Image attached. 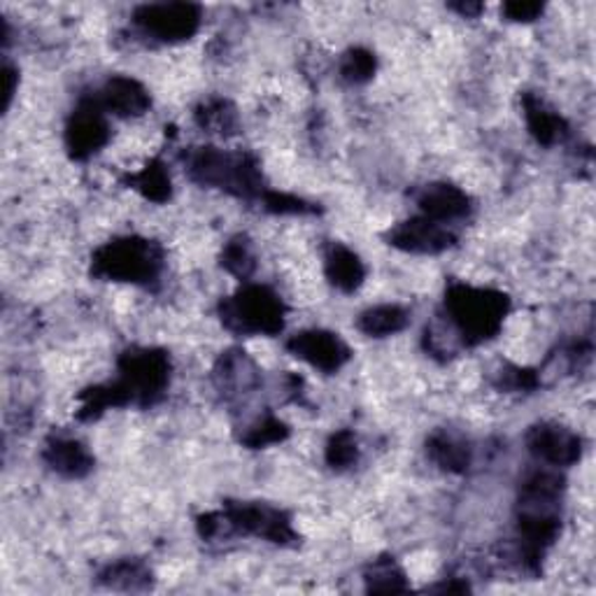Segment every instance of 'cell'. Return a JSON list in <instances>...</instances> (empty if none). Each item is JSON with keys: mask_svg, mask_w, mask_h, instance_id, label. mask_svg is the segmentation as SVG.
<instances>
[{"mask_svg": "<svg viewBox=\"0 0 596 596\" xmlns=\"http://www.w3.org/2000/svg\"><path fill=\"white\" fill-rule=\"evenodd\" d=\"M287 350L296 357L303 359L310 367L320 369L324 373L340 371L347 361H350L352 352L336 334L322 328L301 331L287 340Z\"/></svg>", "mask_w": 596, "mask_h": 596, "instance_id": "cell-9", "label": "cell"}, {"mask_svg": "<svg viewBox=\"0 0 596 596\" xmlns=\"http://www.w3.org/2000/svg\"><path fill=\"white\" fill-rule=\"evenodd\" d=\"M171 383V359L163 350L136 347L120 357V377L108 383L114 408L154 406Z\"/></svg>", "mask_w": 596, "mask_h": 596, "instance_id": "cell-3", "label": "cell"}, {"mask_svg": "<svg viewBox=\"0 0 596 596\" xmlns=\"http://www.w3.org/2000/svg\"><path fill=\"white\" fill-rule=\"evenodd\" d=\"M367 587L369 592L392 594V592H406V573L399 569V564L392 557H380L367 571Z\"/></svg>", "mask_w": 596, "mask_h": 596, "instance_id": "cell-21", "label": "cell"}, {"mask_svg": "<svg viewBox=\"0 0 596 596\" xmlns=\"http://www.w3.org/2000/svg\"><path fill=\"white\" fill-rule=\"evenodd\" d=\"M163 266L161 247L145 238H117L98 247L91 257V273L114 283L152 285Z\"/></svg>", "mask_w": 596, "mask_h": 596, "instance_id": "cell-4", "label": "cell"}, {"mask_svg": "<svg viewBox=\"0 0 596 596\" xmlns=\"http://www.w3.org/2000/svg\"><path fill=\"white\" fill-rule=\"evenodd\" d=\"M126 182L134 189H138L147 198V201H154V203H165L173 194L171 175H169V171H165V165L159 159L149 161L140 173L128 175Z\"/></svg>", "mask_w": 596, "mask_h": 596, "instance_id": "cell-19", "label": "cell"}, {"mask_svg": "<svg viewBox=\"0 0 596 596\" xmlns=\"http://www.w3.org/2000/svg\"><path fill=\"white\" fill-rule=\"evenodd\" d=\"M136 26L145 36L161 42L189 40L201 26V8L194 3H154L134 12Z\"/></svg>", "mask_w": 596, "mask_h": 596, "instance_id": "cell-7", "label": "cell"}, {"mask_svg": "<svg viewBox=\"0 0 596 596\" xmlns=\"http://www.w3.org/2000/svg\"><path fill=\"white\" fill-rule=\"evenodd\" d=\"M426 455L447 473H467L471 467V447L450 434H434L426 440Z\"/></svg>", "mask_w": 596, "mask_h": 596, "instance_id": "cell-17", "label": "cell"}, {"mask_svg": "<svg viewBox=\"0 0 596 596\" xmlns=\"http://www.w3.org/2000/svg\"><path fill=\"white\" fill-rule=\"evenodd\" d=\"M324 271L328 283L345 294H352L363 285V280H367V269H363L361 259L338 243L328 247Z\"/></svg>", "mask_w": 596, "mask_h": 596, "instance_id": "cell-16", "label": "cell"}, {"mask_svg": "<svg viewBox=\"0 0 596 596\" xmlns=\"http://www.w3.org/2000/svg\"><path fill=\"white\" fill-rule=\"evenodd\" d=\"M377 61L373 57V52L363 47H355L347 52L340 61V75L343 79L352 82V85H363V82H369L375 75Z\"/></svg>", "mask_w": 596, "mask_h": 596, "instance_id": "cell-25", "label": "cell"}, {"mask_svg": "<svg viewBox=\"0 0 596 596\" xmlns=\"http://www.w3.org/2000/svg\"><path fill=\"white\" fill-rule=\"evenodd\" d=\"M149 578H152V573L138 559L117 561V564L108 567L101 573V581L117 589H142L149 585Z\"/></svg>", "mask_w": 596, "mask_h": 596, "instance_id": "cell-20", "label": "cell"}, {"mask_svg": "<svg viewBox=\"0 0 596 596\" xmlns=\"http://www.w3.org/2000/svg\"><path fill=\"white\" fill-rule=\"evenodd\" d=\"M445 310L469 345H480L499 334L510 310L508 296L496 289L452 285L445 291Z\"/></svg>", "mask_w": 596, "mask_h": 596, "instance_id": "cell-1", "label": "cell"}, {"mask_svg": "<svg viewBox=\"0 0 596 596\" xmlns=\"http://www.w3.org/2000/svg\"><path fill=\"white\" fill-rule=\"evenodd\" d=\"M499 387H504L508 392H532L538 387V375L529 369L506 367L499 373Z\"/></svg>", "mask_w": 596, "mask_h": 596, "instance_id": "cell-28", "label": "cell"}, {"mask_svg": "<svg viewBox=\"0 0 596 596\" xmlns=\"http://www.w3.org/2000/svg\"><path fill=\"white\" fill-rule=\"evenodd\" d=\"M222 266L238 280H247L254 269H257V259L252 252V243L247 236H236L231 238L222 252Z\"/></svg>", "mask_w": 596, "mask_h": 596, "instance_id": "cell-22", "label": "cell"}, {"mask_svg": "<svg viewBox=\"0 0 596 596\" xmlns=\"http://www.w3.org/2000/svg\"><path fill=\"white\" fill-rule=\"evenodd\" d=\"M16 77L20 75H16V71L8 63L5 65V108H10V103H12V96L16 89Z\"/></svg>", "mask_w": 596, "mask_h": 596, "instance_id": "cell-30", "label": "cell"}, {"mask_svg": "<svg viewBox=\"0 0 596 596\" xmlns=\"http://www.w3.org/2000/svg\"><path fill=\"white\" fill-rule=\"evenodd\" d=\"M42 459L63 477H85L94 469L91 452L75 438H52L45 445Z\"/></svg>", "mask_w": 596, "mask_h": 596, "instance_id": "cell-14", "label": "cell"}, {"mask_svg": "<svg viewBox=\"0 0 596 596\" xmlns=\"http://www.w3.org/2000/svg\"><path fill=\"white\" fill-rule=\"evenodd\" d=\"M105 112H114L117 117H140L152 105L147 89L134 77H110L103 89L96 94Z\"/></svg>", "mask_w": 596, "mask_h": 596, "instance_id": "cell-13", "label": "cell"}, {"mask_svg": "<svg viewBox=\"0 0 596 596\" xmlns=\"http://www.w3.org/2000/svg\"><path fill=\"white\" fill-rule=\"evenodd\" d=\"M285 303L280 296L261 285H247L238 294L228 296L220 306L224 326L234 334L277 336L285 328Z\"/></svg>", "mask_w": 596, "mask_h": 596, "instance_id": "cell-5", "label": "cell"}, {"mask_svg": "<svg viewBox=\"0 0 596 596\" xmlns=\"http://www.w3.org/2000/svg\"><path fill=\"white\" fill-rule=\"evenodd\" d=\"M357 459H359V447H357V438L350 429H343V432H336L328 438L326 463L331 469H336V471L350 469L352 463H357Z\"/></svg>", "mask_w": 596, "mask_h": 596, "instance_id": "cell-24", "label": "cell"}, {"mask_svg": "<svg viewBox=\"0 0 596 596\" xmlns=\"http://www.w3.org/2000/svg\"><path fill=\"white\" fill-rule=\"evenodd\" d=\"M526 447L536 459L550 467H571L583 455V440L567 426L543 422L529 429Z\"/></svg>", "mask_w": 596, "mask_h": 596, "instance_id": "cell-10", "label": "cell"}, {"mask_svg": "<svg viewBox=\"0 0 596 596\" xmlns=\"http://www.w3.org/2000/svg\"><path fill=\"white\" fill-rule=\"evenodd\" d=\"M389 245L396 250L412 252V254H440L455 245V234L447 231L440 222L429 218L408 220L399 226H394L387 234Z\"/></svg>", "mask_w": 596, "mask_h": 596, "instance_id": "cell-11", "label": "cell"}, {"mask_svg": "<svg viewBox=\"0 0 596 596\" xmlns=\"http://www.w3.org/2000/svg\"><path fill=\"white\" fill-rule=\"evenodd\" d=\"M450 8L463 16H477L480 12H483V3H455Z\"/></svg>", "mask_w": 596, "mask_h": 596, "instance_id": "cell-31", "label": "cell"}, {"mask_svg": "<svg viewBox=\"0 0 596 596\" xmlns=\"http://www.w3.org/2000/svg\"><path fill=\"white\" fill-rule=\"evenodd\" d=\"M220 516H222L224 532L231 529V532L236 534L259 536L277 545H287L296 541V532L291 526V520L287 518V512L271 506L228 501Z\"/></svg>", "mask_w": 596, "mask_h": 596, "instance_id": "cell-6", "label": "cell"}, {"mask_svg": "<svg viewBox=\"0 0 596 596\" xmlns=\"http://www.w3.org/2000/svg\"><path fill=\"white\" fill-rule=\"evenodd\" d=\"M287 438H289V426L285 422H280L277 418L269 415V418H263L261 422H257L250 429V432L243 436V443L247 447H252V450H259V447L283 443Z\"/></svg>", "mask_w": 596, "mask_h": 596, "instance_id": "cell-26", "label": "cell"}, {"mask_svg": "<svg viewBox=\"0 0 596 596\" xmlns=\"http://www.w3.org/2000/svg\"><path fill=\"white\" fill-rule=\"evenodd\" d=\"M261 203L269 212L273 214H310L318 212V208L308 206L303 198L291 196V194H283V191H271L266 189V194L261 196Z\"/></svg>", "mask_w": 596, "mask_h": 596, "instance_id": "cell-27", "label": "cell"}, {"mask_svg": "<svg viewBox=\"0 0 596 596\" xmlns=\"http://www.w3.org/2000/svg\"><path fill=\"white\" fill-rule=\"evenodd\" d=\"M187 173L203 187L222 189L238 198H259L266 194L259 163L252 154H226L218 147H201L189 154Z\"/></svg>", "mask_w": 596, "mask_h": 596, "instance_id": "cell-2", "label": "cell"}, {"mask_svg": "<svg viewBox=\"0 0 596 596\" xmlns=\"http://www.w3.org/2000/svg\"><path fill=\"white\" fill-rule=\"evenodd\" d=\"M196 122L201 128L210 131V134H234L236 112L231 103L222 101V98H214V101H208L196 110Z\"/></svg>", "mask_w": 596, "mask_h": 596, "instance_id": "cell-23", "label": "cell"}, {"mask_svg": "<svg viewBox=\"0 0 596 596\" xmlns=\"http://www.w3.org/2000/svg\"><path fill=\"white\" fill-rule=\"evenodd\" d=\"M543 10V3H526V0H512V3L504 5V14L510 22H534Z\"/></svg>", "mask_w": 596, "mask_h": 596, "instance_id": "cell-29", "label": "cell"}, {"mask_svg": "<svg viewBox=\"0 0 596 596\" xmlns=\"http://www.w3.org/2000/svg\"><path fill=\"white\" fill-rule=\"evenodd\" d=\"M110 140V126L105 120V108L98 96L82 98L73 110L69 126H65V147L73 159L85 161L98 149H103Z\"/></svg>", "mask_w": 596, "mask_h": 596, "instance_id": "cell-8", "label": "cell"}, {"mask_svg": "<svg viewBox=\"0 0 596 596\" xmlns=\"http://www.w3.org/2000/svg\"><path fill=\"white\" fill-rule=\"evenodd\" d=\"M522 105H524V117H526L529 134L534 136L536 142H541L545 147H552V145L561 142L569 136L567 120L559 117V114L552 112L550 108H545L543 101H538L536 96L524 94L522 96Z\"/></svg>", "mask_w": 596, "mask_h": 596, "instance_id": "cell-15", "label": "cell"}, {"mask_svg": "<svg viewBox=\"0 0 596 596\" xmlns=\"http://www.w3.org/2000/svg\"><path fill=\"white\" fill-rule=\"evenodd\" d=\"M410 322V314L401 306H375L369 308L367 312H361V318L357 322L361 334H367L371 338H387L399 334Z\"/></svg>", "mask_w": 596, "mask_h": 596, "instance_id": "cell-18", "label": "cell"}, {"mask_svg": "<svg viewBox=\"0 0 596 596\" xmlns=\"http://www.w3.org/2000/svg\"><path fill=\"white\" fill-rule=\"evenodd\" d=\"M418 206L424 212V218L440 224L469 218L473 208L469 194L455 185H447V182L426 185L418 196Z\"/></svg>", "mask_w": 596, "mask_h": 596, "instance_id": "cell-12", "label": "cell"}]
</instances>
